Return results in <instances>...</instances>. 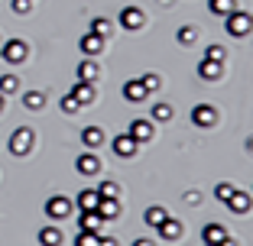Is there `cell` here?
Masks as SVG:
<instances>
[{
	"label": "cell",
	"instance_id": "ffe728a7",
	"mask_svg": "<svg viewBox=\"0 0 253 246\" xmlns=\"http://www.w3.org/2000/svg\"><path fill=\"white\" fill-rule=\"evenodd\" d=\"M39 243L42 246H59L62 243V230L59 227H42V230H39Z\"/></svg>",
	"mask_w": 253,
	"mask_h": 246
},
{
	"label": "cell",
	"instance_id": "cb8c5ba5",
	"mask_svg": "<svg viewBox=\"0 0 253 246\" xmlns=\"http://www.w3.org/2000/svg\"><path fill=\"white\" fill-rule=\"evenodd\" d=\"M111 30H114V23L107 20V16H94V20H91V33H97L101 39L111 36Z\"/></svg>",
	"mask_w": 253,
	"mask_h": 246
},
{
	"label": "cell",
	"instance_id": "83f0119b",
	"mask_svg": "<svg viewBox=\"0 0 253 246\" xmlns=\"http://www.w3.org/2000/svg\"><path fill=\"white\" fill-rule=\"evenodd\" d=\"M140 84L146 88V94H149V91H159V88H163V78H159L156 71H149V75H143V78H140Z\"/></svg>",
	"mask_w": 253,
	"mask_h": 246
},
{
	"label": "cell",
	"instance_id": "484cf974",
	"mask_svg": "<svg viewBox=\"0 0 253 246\" xmlns=\"http://www.w3.org/2000/svg\"><path fill=\"white\" fill-rule=\"evenodd\" d=\"M94 191H97V194H101V198H117V194H120V188H117V181H111V178H104V181H101V185H97V188H94Z\"/></svg>",
	"mask_w": 253,
	"mask_h": 246
},
{
	"label": "cell",
	"instance_id": "4dcf8cb0",
	"mask_svg": "<svg viewBox=\"0 0 253 246\" xmlns=\"http://www.w3.org/2000/svg\"><path fill=\"white\" fill-rule=\"evenodd\" d=\"M101 240V233L97 230H82L78 237H75V243H82V246H91V243H97Z\"/></svg>",
	"mask_w": 253,
	"mask_h": 246
},
{
	"label": "cell",
	"instance_id": "d4e9b609",
	"mask_svg": "<svg viewBox=\"0 0 253 246\" xmlns=\"http://www.w3.org/2000/svg\"><path fill=\"white\" fill-rule=\"evenodd\" d=\"M163 217H166V208H159V204H156V208H146L143 224H146V227H159V224H163Z\"/></svg>",
	"mask_w": 253,
	"mask_h": 246
},
{
	"label": "cell",
	"instance_id": "f546056e",
	"mask_svg": "<svg viewBox=\"0 0 253 246\" xmlns=\"http://www.w3.org/2000/svg\"><path fill=\"white\" fill-rule=\"evenodd\" d=\"M149 117H153V120H159V123H166V120H172V107H169V104H156Z\"/></svg>",
	"mask_w": 253,
	"mask_h": 246
},
{
	"label": "cell",
	"instance_id": "8992f818",
	"mask_svg": "<svg viewBox=\"0 0 253 246\" xmlns=\"http://www.w3.org/2000/svg\"><path fill=\"white\" fill-rule=\"evenodd\" d=\"M143 23H146V13L140 7H124L120 10V26L124 30H143Z\"/></svg>",
	"mask_w": 253,
	"mask_h": 246
},
{
	"label": "cell",
	"instance_id": "e575fe53",
	"mask_svg": "<svg viewBox=\"0 0 253 246\" xmlns=\"http://www.w3.org/2000/svg\"><path fill=\"white\" fill-rule=\"evenodd\" d=\"M10 7H13V13L26 16V13H33V0H13V3H10Z\"/></svg>",
	"mask_w": 253,
	"mask_h": 246
},
{
	"label": "cell",
	"instance_id": "1f68e13d",
	"mask_svg": "<svg viewBox=\"0 0 253 246\" xmlns=\"http://www.w3.org/2000/svg\"><path fill=\"white\" fill-rule=\"evenodd\" d=\"M62 110H65V113H78V110H82V104H78V101L72 97V91L62 97Z\"/></svg>",
	"mask_w": 253,
	"mask_h": 246
},
{
	"label": "cell",
	"instance_id": "603a6c76",
	"mask_svg": "<svg viewBox=\"0 0 253 246\" xmlns=\"http://www.w3.org/2000/svg\"><path fill=\"white\" fill-rule=\"evenodd\" d=\"M124 97L136 104V101H143V97H146V88H143L140 81H126V84H124Z\"/></svg>",
	"mask_w": 253,
	"mask_h": 246
},
{
	"label": "cell",
	"instance_id": "f1b7e54d",
	"mask_svg": "<svg viewBox=\"0 0 253 246\" xmlns=\"http://www.w3.org/2000/svg\"><path fill=\"white\" fill-rule=\"evenodd\" d=\"M234 10V0H211V13H217V16H227Z\"/></svg>",
	"mask_w": 253,
	"mask_h": 246
},
{
	"label": "cell",
	"instance_id": "e0dca14e",
	"mask_svg": "<svg viewBox=\"0 0 253 246\" xmlns=\"http://www.w3.org/2000/svg\"><path fill=\"white\" fill-rule=\"evenodd\" d=\"M97 201H101V194H97L94 188L78 191V211H97Z\"/></svg>",
	"mask_w": 253,
	"mask_h": 246
},
{
	"label": "cell",
	"instance_id": "3957f363",
	"mask_svg": "<svg viewBox=\"0 0 253 246\" xmlns=\"http://www.w3.org/2000/svg\"><path fill=\"white\" fill-rule=\"evenodd\" d=\"M0 52H3V59H7L10 65H16V62H26L30 45L23 42V39H7V42H0Z\"/></svg>",
	"mask_w": 253,
	"mask_h": 246
},
{
	"label": "cell",
	"instance_id": "9a60e30c",
	"mask_svg": "<svg viewBox=\"0 0 253 246\" xmlns=\"http://www.w3.org/2000/svg\"><path fill=\"white\" fill-rule=\"evenodd\" d=\"M82 142L88 146V149L104 146V130H101V127H84V130H82Z\"/></svg>",
	"mask_w": 253,
	"mask_h": 246
},
{
	"label": "cell",
	"instance_id": "2e32d148",
	"mask_svg": "<svg viewBox=\"0 0 253 246\" xmlns=\"http://www.w3.org/2000/svg\"><path fill=\"white\" fill-rule=\"evenodd\" d=\"M97 75H101V68L94 65V55H88V59L78 65V81H97Z\"/></svg>",
	"mask_w": 253,
	"mask_h": 246
},
{
	"label": "cell",
	"instance_id": "30bf717a",
	"mask_svg": "<svg viewBox=\"0 0 253 246\" xmlns=\"http://www.w3.org/2000/svg\"><path fill=\"white\" fill-rule=\"evenodd\" d=\"M221 75H224V62L201 59V65H198V78H205V81H217Z\"/></svg>",
	"mask_w": 253,
	"mask_h": 246
},
{
	"label": "cell",
	"instance_id": "ba28073f",
	"mask_svg": "<svg viewBox=\"0 0 253 246\" xmlns=\"http://www.w3.org/2000/svg\"><path fill=\"white\" fill-rule=\"evenodd\" d=\"M201 240H205L208 246H227V243H231V240H227V230H224V227H217V224H208V227H205V230H201Z\"/></svg>",
	"mask_w": 253,
	"mask_h": 246
},
{
	"label": "cell",
	"instance_id": "277c9868",
	"mask_svg": "<svg viewBox=\"0 0 253 246\" xmlns=\"http://www.w3.org/2000/svg\"><path fill=\"white\" fill-rule=\"evenodd\" d=\"M111 146H114V156H120V159H133V156H136V149H140V142H136L130 133L114 136V140H111Z\"/></svg>",
	"mask_w": 253,
	"mask_h": 246
},
{
	"label": "cell",
	"instance_id": "5b68a950",
	"mask_svg": "<svg viewBox=\"0 0 253 246\" xmlns=\"http://www.w3.org/2000/svg\"><path fill=\"white\" fill-rule=\"evenodd\" d=\"M72 208H75V204L68 201V198H62V194H52V198L45 201V214L52 217V220H62V217H68V214H72Z\"/></svg>",
	"mask_w": 253,
	"mask_h": 246
},
{
	"label": "cell",
	"instance_id": "836d02e7",
	"mask_svg": "<svg viewBox=\"0 0 253 246\" xmlns=\"http://www.w3.org/2000/svg\"><path fill=\"white\" fill-rule=\"evenodd\" d=\"M175 39H179L182 45H192L195 42V30H192V26H182V30L175 33Z\"/></svg>",
	"mask_w": 253,
	"mask_h": 246
},
{
	"label": "cell",
	"instance_id": "6da1fadb",
	"mask_svg": "<svg viewBox=\"0 0 253 246\" xmlns=\"http://www.w3.org/2000/svg\"><path fill=\"white\" fill-rule=\"evenodd\" d=\"M224 30H227V36H247L250 33V13H240L237 7L231 10V13L224 16Z\"/></svg>",
	"mask_w": 253,
	"mask_h": 246
},
{
	"label": "cell",
	"instance_id": "d590c367",
	"mask_svg": "<svg viewBox=\"0 0 253 246\" xmlns=\"http://www.w3.org/2000/svg\"><path fill=\"white\" fill-rule=\"evenodd\" d=\"M231 191H234V185H227V181H221V185L214 188V198H217V201H227V198H231Z\"/></svg>",
	"mask_w": 253,
	"mask_h": 246
},
{
	"label": "cell",
	"instance_id": "8d00e7d4",
	"mask_svg": "<svg viewBox=\"0 0 253 246\" xmlns=\"http://www.w3.org/2000/svg\"><path fill=\"white\" fill-rule=\"evenodd\" d=\"M3 104H7V94H0V113H3Z\"/></svg>",
	"mask_w": 253,
	"mask_h": 246
},
{
	"label": "cell",
	"instance_id": "d6a6232c",
	"mask_svg": "<svg viewBox=\"0 0 253 246\" xmlns=\"http://www.w3.org/2000/svg\"><path fill=\"white\" fill-rule=\"evenodd\" d=\"M205 59L224 62V59H227V52H224V45H208V49H205Z\"/></svg>",
	"mask_w": 253,
	"mask_h": 246
},
{
	"label": "cell",
	"instance_id": "7a4b0ae2",
	"mask_svg": "<svg viewBox=\"0 0 253 246\" xmlns=\"http://www.w3.org/2000/svg\"><path fill=\"white\" fill-rule=\"evenodd\" d=\"M33 142H36V133H33L30 127H20L13 136H10V152H13L16 159H23L26 152L33 149Z\"/></svg>",
	"mask_w": 253,
	"mask_h": 246
},
{
	"label": "cell",
	"instance_id": "44dd1931",
	"mask_svg": "<svg viewBox=\"0 0 253 246\" xmlns=\"http://www.w3.org/2000/svg\"><path fill=\"white\" fill-rule=\"evenodd\" d=\"M23 107L42 110V107H45V94H42V91H26V94H23Z\"/></svg>",
	"mask_w": 253,
	"mask_h": 246
},
{
	"label": "cell",
	"instance_id": "d6986e66",
	"mask_svg": "<svg viewBox=\"0 0 253 246\" xmlns=\"http://www.w3.org/2000/svg\"><path fill=\"white\" fill-rule=\"evenodd\" d=\"M78 172H82V175H97V172H101V162H97V156H91V152L78 156Z\"/></svg>",
	"mask_w": 253,
	"mask_h": 246
},
{
	"label": "cell",
	"instance_id": "52a82bcc",
	"mask_svg": "<svg viewBox=\"0 0 253 246\" xmlns=\"http://www.w3.org/2000/svg\"><path fill=\"white\" fill-rule=\"evenodd\" d=\"M192 123H195V127H214V123H217V110L211 104H198L192 110Z\"/></svg>",
	"mask_w": 253,
	"mask_h": 246
},
{
	"label": "cell",
	"instance_id": "7402d4cb",
	"mask_svg": "<svg viewBox=\"0 0 253 246\" xmlns=\"http://www.w3.org/2000/svg\"><path fill=\"white\" fill-rule=\"evenodd\" d=\"M101 224H104V217L97 211H82V230H101Z\"/></svg>",
	"mask_w": 253,
	"mask_h": 246
},
{
	"label": "cell",
	"instance_id": "8fae6325",
	"mask_svg": "<svg viewBox=\"0 0 253 246\" xmlns=\"http://www.w3.org/2000/svg\"><path fill=\"white\" fill-rule=\"evenodd\" d=\"M156 230H159V237H163V240H179L182 233H185V227H182V220H172V217L166 214L163 224H159Z\"/></svg>",
	"mask_w": 253,
	"mask_h": 246
},
{
	"label": "cell",
	"instance_id": "9c48e42d",
	"mask_svg": "<svg viewBox=\"0 0 253 246\" xmlns=\"http://www.w3.org/2000/svg\"><path fill=\"white\" fill-rule=\"evenodd\" d=\"M78 45H82V52H84V55H97V52H104L107 39H101L97 33H84V36L78 39Z\"/></svg>",
	"mask_w": 253,
	"mask_h": 246
},
{
	"label": "cell",
	"instance_id": "4fadbf2b",
	"mask_svg": "<svg viewBox=\"0 0 253 246\" xmlns=\"http://www.w3.org/2000/svg\"><path fill=\"white\" fill-rule=\"evenodd\" d=\"M72 97L78 101V104H91L94 101V81H75V88H72Z\"/></svg>",
	"mask_w": 253,
	"mask_h": 246
},
{
	"label": "cell",
	"instance_id": "ac0fdd59",
	"mask_svg": "<svg viewBox=\"0 0 253 246\" xmlns=\"http://www.w3.org/2000/svg\"><path fill=\"white\" fill-rule=\"evenodd\" d=\"M97 214L104 217V220H114V217L120 214V201L117 198H101V201H97Z\"/></svg>",
	"mask_w": 253,
	"mask_h": 246
},
{
	"label": "cell",
	"instance_id": "7c38bea8",
	"mask_svg": "<svg viewBox=\"0 0 253 246\" xmlns=\"http://www.w3.org/2000/svg\"><path fill=\"white\" fill-rule=\"evenodd\" d=\"M126 133L133 136L136 142H149V140H153V123H149V120H133Z\"/></svg>",
	"mask_w": 253,
	"mask_h": 246
},
{
	"label": "cell",
	"instance_id": "4316f807",
	"mask_svg": "<svg viewBox=\"0 0 253 246\" xmlns=\"http://www.w3.org/2000/svg\"><path fill=\"white\" fill-rule=\"evenodd\" d=\"M20 88V78L16 75H0V94H13Z\"/></svg>",
	"mask_w": 253,
	"mask_h": 246
},
{
	"label": "cell",
	"instance_id": "5bb4252c",
	"mask_svg": "<svg viewBox=\"0 0 253 246\" xmlns=\"http://www.w3.org/2000/svg\"><path fill=\"white\" fill-rule=\"evenodd\" d=\"M224 204H227L234 214H247V211H250V194L247 191H231V198H227Z\"/></svg>",
	"mask_w": 253,
	"mask_h": 246
}]
</instances>
